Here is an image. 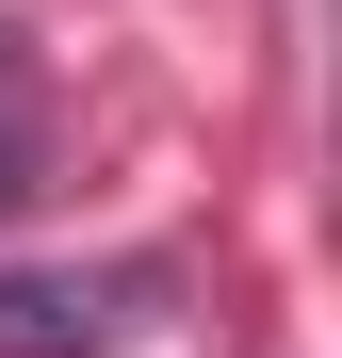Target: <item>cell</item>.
I'll use <instances>...</instances> for the list:
<instances>
[{"label":"cell","mask_w":342,"mask_h":358,"mask_svg":"<svg viewBox=\"0 0 342 358\" xmlns=\"http://www.w3.org/2000/svg\"><path fill=\"white\" fill-rule=\"evenodd\" d=\"M114 277H0V358H98Z\"/></svg>","instance_id":"6da1fadb"},{"label":"cell","mask_w":342,"mask_h":358,"mask_svg":"<svg viewBox=\"0 0 342 358\" xmlns=\"http://www.w3.org/2000/svg\"><path fill=\"white\" fill-rule=\"evenodd\" d=\"M17 196H33V179H17V147H0V212H17Z\"/></svg>","instance_id":"7a4b0ae2"}]
</instances>
